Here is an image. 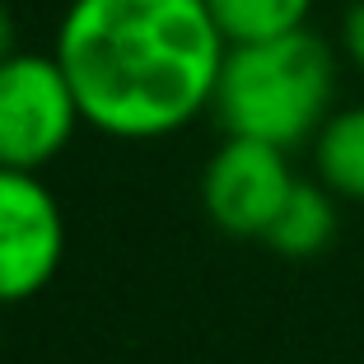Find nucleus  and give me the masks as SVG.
Wrapping results in <instances>:
<instances>
[{
  "instance_id": "3",
  "label": "nucleus",
  "mask_w": 364,
  "mask_h": 364,
  "mask_svg": "<svg viewBox=\"0 0 364 364\" xmlns=\"http://www.w3.org/2000/svg\"><path fill=\"white\" fill-rule=\"evenodd\" d=\"M80 122L75 89L56 56L14 52L0 61V168L38 173L70 145Z\"/></svg>"
},
{
  "instance_id": "6",
  "label": "nucleus",
  "mask_w": 364,
  "mask_h": 364,
  "mask_svg": "<svg viewBox=\"0 0 364 364\" xmlns=\"http://www.w3.org/2000/svg\"><path fill=\"white\" fill-rule=\"evenodd\" d=\"M313 164H318V182L332 196L364 205V103L327 117V127L313 140Z\"/></svg>"
},
{
  "instance_id": "9",
  "label": "nucleus",
  "mask_w": 364,
  "mask_h": 364,
  "mask_svg": "<svg viewBox=\"0 0 364 364\" xmlns=\"http://www.w3.org/2000/svg\"><path fill=\"white\" fill-rule=\"evenodd\" d=\"M341 52L350 56V65L364 75V0H350L341 14Z\"/></svg>"
},
{
  "instance_id": "2",
  "label": "nucleus",
  "mask_w": 364,
  "mask_h": 364,
  "mask_svg": "<svg viewBox=\"0 0 364 364\" xmlns=\"http://www.w3.org/2000/svg\"><path fill=\"white\" fill-rule=\"evenodd\" d=\"M336 56L313 28L285 33L271 43L229 47L215 85V117L225 136L262 140L289 150L299 140H318L332 117Z\"/></svg>"
},
{
  "instance_id": "5",
  "label": "nucleus",
  "mask_w": 364,
  "mask_h": 364,
  "mask_svg": "<svg viewBox=\"0 0 364 364\" xmlns=\"http://www.w3.org/2000/svg\"><path fill=\"white\" fill-rule=\"evenodd\" d=\"M294 182L299 178L289 173L285 150L229 136L201 173V205L215 229L234 238H267Z\"/></svg>"
},
{
  "instance_id": "4",
  "label": "nucleus",
  "mask_w": 364,
  "mask_h": 364,
  "mask_svg": "<svg viewBox=\"0 0 364 364\" xmlns=\"http://www.w3.org/2000/svg\"><path fill=\"white\" fill-rule=\"evenodd\" d=\"M65 257V220L38 173L0 168V304H23L52 285Z\"/></svg>"
},
{
  "instance_id": "10",
  "label": "nucleus",
  "mask_w": 364,
  "mask_h": 364,
  "mask_svg": "<svg viewBox=\"0 0 364 364\" xmlns=\"http://www.w3.org/2000/svg\"><path fill=\"white\" fill-rule=\"evenodd\" d=\"M10 56H14V14L0 0V61H10Z\"/></svg>"
},
{
  "instance_id": "11",
  "label": "nucleus",
  "mask_w": 364,
  "mask_h": 364,
  "mask_svg": "<svg viewBox=\"0 0 364 364\" xmlns=\"http://www.w3.org/2000/svg\"><path fill=\"white\" fill-rule=\"evenodd\" d=\"M0 336H5V332H0Z\"/></svg>"
},
{
  "instance_id": "1",
  "label": "nucleus",
  "mask_w": 364,
  "mask_h": 364,
  "mask_svg": "<svg viewBox=\"0 0 364 364\" xmlns=\"http://www.w3.org/2000/svg\"><path fill=\"white\" fill-rule=\"evenodd\" d=\"M225 52L205 0H70L52 56L94 131L159 140L215 103Z\"/></svg>"
},
{
  "instance_id": "8",
  "label": "nucleus",
  "mask_w": 364,
  "mask_h": 364,
  "mask_svg": "<svg viewBox=\"0 0 364 364\" xmlns=\"http://www.w3.org/2000/svg\"><path fill=\"white\" fill-rule=\"evenodd\" d=\"M205 10L229 47H247L309 28L313 0H205Z\"/></svg>"
},
{
  "instance_id": "7",
  "label": "nucleus",
  "mask_w": 364,
  "mask_h": 364,
  "mask_svg": "<svg viewBox=\"0 0 364 364\" xmlns=\"http://www.w3.org/2000/svg\"><path fill=\"white\" fill-rule=\"evenodd\" d=\"M332 238H336V196L322 182H294L276 225L267 229V243L280 257H318Z\"/></svg>"
}]
</instances>
